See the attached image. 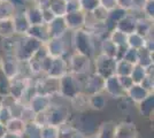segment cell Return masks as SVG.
Here are the masks:
<instances>
[{"label": "cell", "mask_w": 154, "mask_h": 138, "mask_svg": "<svg viewBox=\"0 0 154 138\" xmlns=\"http://www.w3.org/2000/svg\"><path fill=\"white\" fill-rule=\"evenodd\" d=\"M125 94H128L132 101L139 104L140 101H143V100L146 98L148 94H151V93L148 91H146L140 84H134V85L129 89L128 91L125 92Z\"/></svg>", "instance_id": "cb8c5ba5"}, {"label": "cell", "mask_w": 154, "mask_h": 138, "mask_svg": "<svg viewBox=\"0 0 154 138\" xmlns=\"http://www.w3.org/2000/svg\"><path fill=\"white\" fill-rule=\"evenodd\" d=\"M89 14H90V16L92 17V20L94 21V22H101V23H103L105 21L107 20V17H108V11H106L101 6H98L96 9H93Z\"/></svg>", "instance_id": "f35d334b"}, {"label": "cell", "mask_w": 154, "mask_h": 138, "mask_svg": "<svg viewBox=\"0 0 154 138\" xmlns=\"http://www.w3.org/2000/svg\"><path fill=\"white\" fill-rule=\"evenodd\" d=\"M1 106L2 105H1V100H0V108H1Z\"/></svg>", "instance_id": "94428289"}, {"label": "cell", "mask_w": 154, "mask_h": 138, "mask_svg": "<svg viewBox=\"0 0 154 138\" xmlns=\"http://www.w3.org/2000/svg\"><path fill=\"white\" fill-rule=\"evenodd\" d=\"M143 14H144V17H146L148 20L153 21L154 17V0H147L145 7L143 9Z\"/></svg>", "instance_id": "ee69618b"}, {"label": "cell", "mask_w": 154, "mask_h": 138, "mask_svg": "<svg viewBox=\"0 0 154 138\" xmlns=\"http://www.w3.org/2000/svg\"><path fill=\"white\" fill-rule=\"evenodd\" d=\"M77 11H82L81 8V4L78 0H70V1H67V5H66V14L68 13H74Z\"/></svg>", "instance_id": "7dc6e473"}, {"label": "cell", "mask_w": 154, "mask_h": 138, "mask_svg": "<svg viewBox=\"0 0 154 138\" xmlns=\"http://www.w3.org/2000/svg\"><path fill=\"white\" fill-rule=\"evenodd\" d=\"M46 26H47V31H48L50 39H52V38H62L69 31L63 17H55L51 23H48Z\"/></svg>", "instance_id": "7c38bea8"}, {"label": "cell", "mask_w": 154, "mask_h": 138, "mask_svg": "<svg viewBox=\"0 0 154 138\" xmlns=\"http://www.w3.org/2000/svg\"><path fill=\"white\" fill-rule=\"evenodd\" d=\"M66 24L68 26V30L76 31L84 29L85 21H86V13L83 11H77L74 13H68L63 16Z\"/></svg>", "instance_id": "8fae6325"}, {"label": "cell", "mask_w": 154, "mask_h": 138, "mask_svg": "<svg viewBox=\"0 0 154 138\" xmlns=\"http://www.w3.org/2000/svg\"><path fill=\"white\" fill-rule=\"evenodd\" d=\"M122 59L128 61L131 65H137V50L131 48V47H127Z\"/></svg>", "instance_id": "7bdbcfd3"}, {"label": "cell", "mask_w": 154, "mask_h": 138, "mask_svg": "<svg viewBox=\"0 0 154 138\" xmlns=\"http://www.w3.org/2000/svg\"><path fill=\"white\" fill-rule=\"evenodd\" d=\"M103 91L106 92L108 96L113 97V98H122L125 94V91L122 89V86L120 84L119 78H117L116 75H113V76L105 79Z\"/></svg>", "instance_id": "5bb4252c"}, {"label": "cell", "mask_w": 154, "mask_h": 138, "mask_svg": "<svg viewBox=\"0 0 154 138\" xmlns=\"http://www.w3.org/2000/svg\"><path fill=\"white\" fill-rule=\"evenodd\" d=\"M108 38L112 40L117 47L127 46V38H128V36H127L125 33L121 32V31L117 30V29H114V30H112V31L109 32Z\"/></svg>", "instance_id": "d590c367"}, {"label": "cell", "mask_w": 154, "mask_h": 138, "mask_svg": "<svg viewBox=\"0 0 154 138\" xmlns=\"http://www.w3.org/2000/svg\"><path fill=\"white\" fill-rule=\"evenodd\" d=\"M107 105V99L103 92L88 97V106L94 111H103Z\"/></svg>", "instance_id": "d4e9b609"}, {"label": "cell", "mask_w": 154, "mask_h": 138, "mask_svg": "<svg viewBox=\"0 0 154 138\" xmlns=\"http://www.w3.org/2000/svg\"><path fill=\"white\" fill-rule=\"evenodd\" d=\"M0 124H1V123H0Z\"/></svg>", "instance_id": "be15d7a7"}, {"label": "cell", "mask_w": 154, "mask_h": 138, "mask_svg": "<svg viewBox=\"0 0 154 138\" xmlns=\"http://www.w3.org/2000/svg\"><path fill=\"white\" fill-rule=\"evenodd\" d=\"M103 83H105V78L99 76L94 72H90L85 76L83 83H82V93L89 97L92 94L103 92Z\"/></svg>", "instance_id": "52a82bcc"}, {"label": "cell", "mask_w": 154, "mask_h": 138, "mask_svg": "<svg viewBox=\"0 0 154 138\" xmlns=\"http://www.w3.org/2000/svg\"><path fill=\"white\" fill-rule=\"evenodd\" d=\"M40 138H59V128L51 124H45L40 128Z\"/></svg>", "instance_id": "74e56055"}, {"label": "cell", "mask_w": 154, "mask_h": 138, "mask_svg": "<svg viewBox=\"0 0 154 138\" xmlns=\"http://www.w3.org/2000/svg\"><path fill=\"white\" fill-rule=\"evenodd\" d=\"M6 132H7L6 127H5V125H4V124H0V138H2V137H4Z\"/></svg>", "instance_id": "6f0895ef"}, {"label": "cell", "mask_w": 154, "mask_h": 138, "mask_svg": "<svg viewBox=\"0 0 154 138\" xmlns=\"http://www.w3.org/2000/svg\"><path fill=\"white\" fill-rule=\"evenodd\" d=\"M2 138H22V136L16 135V133H12V132H6L5 136H4Z\"/></svg>", "instance_id": "11a10c76"}, {"label": "cell", "mask_w": 154, "mask_h": 138, "mask_svg": "<svg viewBox=\"0 0 154 138\" xmlns=\"http://www.w3.org/2000/svg\"><path fill=\"white\" fill-rule=\"evenodd\" d=\"M146 39L144 37L139 36L138 33H130L128 35V38H127V46L131 47V48H135V50H139L141 47L145 46Z\"/></svg>", "instance_id": "836d02e7"}, {"label": "cell", "mask_w": 154, "mask_h": 138, "mask_svg": "<svg viewBox=\"0 0 154 138\" xmlns=\"http://www.w3.org/2000/svg\"><path fill=\"white\" fill-rule=\"evenodd\" d=\"M8 92H9V81L2 76L0 77V96L6 97L8 96Z\"/></svg>", "instance_id": "f907efd6"}, {"label": "cell", "mask_w": 154, "mask_h": 138, "mask_svg": "<svg viewBox=\"0 0 154 138\" xmlns=\"http://www.w3.org/2000/svg\"><path fill=\"white\" fill-rule=\"evenodd\" d=\"M69 72V67H68V60H66L63 57L60 58H52L51 66L48 68L45 76L52 77V78H61L63 75Z\"/></svg>", "instance_id": "30bf717a"}, {"label": "cell", "mask_w": 154, "mask_h": 138, "mask_svg": "<svg viewBox=\"0 0 154 138\" xmlns=\"http://www.w3.org/2000/svg\"><path fill=\"white\" fill-rule=\"evenodd\" d=\"M91 62L92 60L90 58L85 57L83 54L74 52L68 61L69 72L77 75V76H86L88 74H90Z\"/></svg>", "instance_id": "5b68a950"}, {"label": "cell", "mask_w": 154, "mask_h": 138, "mask_svg": "<svg viewBox=\"0 0 154 138\" xmlns=\"http://www.w3.org/2000/svg\"><path fill=\"white\" fill-rule=\"evenodd\" d=\"M81 4V8L85 13H91L93 9L99 6V0H78Z\"/></svg>", "instance_id": "60d3db41"}, {"label": "cell", "mask_w": 154, "mask_h": 138, "mask_svg": "<svg viewBox=\"0 0 154 138\" xmlns=\"http://www.w3.org/2000/svg\"><path fill=\"white\" fill-rule=\"evenodd\" d=\"M35 90L37 94L46 96L50 98L59 96V79L44 76L35 83Z\"/></svg>", "instance_id": "ba28073f"}, {"label": "cell", "mask_w": 154, "mask_h": 138, "mask_svg": "<svg viewBox=\"0 0 154 138\" xmlns=\"http://www.w3.org/2000/svg\"><path fill=\"white\" fill-rule=\"evenodd\" d=\"M26 17L30 26H38V24H43V15H42V9L38 6L33 5L31 7H28L26 11Z\"/></svg>", "instance_id": "44dd1931"}, {"label": "cell", "mask_w": 154, "mask_h": 138, "mask_svg": "<svg viewBox=\"0 0 154 138\" xmlns=\"http://www.w3.org/2000/svg\"><path fill=\"white\" fill-rule=\"evenodd\" d=\"M47 124L54 125V127H61L67 123L69 118V109L64 105H54L52 104L50 108L45 112Z\"/></svg>", "instance_id": "8992f818"}, {"label": "cell", "mask_w": 154, "mask_h": 138, "mask_svg": "<svg viewBox=\"0 0 154 138\" xmlns=\"http://www.w3.org/2000/svg\"><path fill=\"white\" fill-rule=\"evenodd\" d=\"M42 45L43 43L28 35L21 36L17 40V50L15 57L20 62H28L42 47Z\"/></svg>", "instance_id": "3957f363"}, {"label": "cell", "mask_w": 154, "mask_h": 138, "mask_svg": "<svg viewBox=\"0 0 154 138\" xmlns=\"http://www.w3.org/2000/svg\"><path fill=\"white\" fill-rule=\"evenodd\" d=\"M64 1H66V2H67V1H70V0H64Z\"/></svg>", "instance_id": "6125c7cd"}, {"label": "cell", "mask_w": 154, "mask_h": 138, "mask_svg": "<svg viewBox=\"0 0 154 138\" xmlns=\"http://www.w3.org/2000/svg\"><path fill=\"white\" fill-rule=\"evenodd\" d=\"M117 51H119V47H117L112 40L109 39L108 37L101 39V41H100V53H101V54L116 60Z\"/></svg>", "instance_id": "484cf974"}, {"label": "cell", "mask_w": 154, "mask_h": 138, "mask_svg": "<svg viewBox=\"0 0 154 138\" xmlns=\"http://www.w3.org/2000/svg\"><path fill=\"white\" fill-rule=\"evenodd\" d=\"M135 65H131L129 63L128 61L125 60H116V65H115V75L116 76H130V74L134 69Z\"/></svg>", "instance_id": "f546056e"}, {"label": "cell", "mask_w": 154, "mask_h": 138, "mask_svg": "<svg viewBox=\"0 0 154 138\" xmlns=\"http://www.w3.org/2000/svg\"><path fill=\"white\" fill-rule=\"evenodd\" d=\"M153 104H154L153 93L148 94L143 101H140L138 104V109H139V112H140V114L143 116L147 118V116H151L153 114Z\"/></svg>", "instance_id": "83f0119b"}, {"label": "cell", "mask_w": 154, "mask_h": 138, "mask_svg": "<svg viewBox=\"0 0 154 138\" xmlns=\"http://www.w3.org/2000/svg\"><path fill=\"white\" fill-rule=\"evenodd\" d=\"M99 6H101L109 12L116 8V0H99Z\"/></svg>", "instance_id": "f5cc1de1"}, {"label": "cell", "mask_w": 154, "mask_h": 138, "mask_svg": "<svg viewBox=\"0 0 154 138\" xmlns=\"http://www.w3.org/2000/svg\"><path fill=\"white\" fill-rule=\"evenodd\" d=\"M5 127H6L7 132H12V133H16V135L22 136L23 130H24V127H26V123L21 118H13Z\"/></svg>", "instance_id": "4dcf8cb0"}, {"label": "cell", "mask_w": 154, "mask_h": 138, "mask_svg": "<svg viewBox=\"0 0 154 138\" xmlns=\"http://www.w3.org/2000/svg\"><path fill=\"white\" fill-rule=\"evenodd\" d=\"M26 1H32V2H35L36 0H26Z\"/></svg>", "instance_id": "91938a15"}, {"label": "cell", "mask_w": 154, "mask_h": 138, "mask_svg": "<svg viewBox=\"0 0 154 138\" xmlns=\"http://www.w3.org/2000/svg\"><path fill=\"white\" fill-rule=\"evenodd\" d=\"M71 138H88V136H85L83 132H79L78 130H77V131L72 135V137Z\"/></svg>", "instance_id": "9f6ffc18"}, {"label": "cell", "mask_w": 154, "mask_h": 138, "mask_svg": "<svg viewBox=\"0 0 154 138\" xmlns=\"http://www.w3.org/2000/svg\"><path fill=\"white\" fill-rule=\"evenodd\" d=\"M66 5L64 0H47V8L55 17H63L66 15Z\"/></svg>", "instance_id": "4316f807"}, {"label": "cell", "mask_w": 154, "mask_h": 138, "mask_svg": "<svg viewBox=\"0 0 154 138\" xmlns=\"http://www.w3.org/2000/svg\"><path fill=\"white\" fill-rule=\"evenodd\" d=\"M131 1L132 0H116V7L129 12L131 9Z\"/></svg>", "instance_id": "db71d44e"}, {"label": "cell", "mask_w": 154, "mask_h": 138, "mask_svg": "<svg viewBox=\"0 0 154 138\" xmlns=\"http://www.w3.org/2000/svg\"><path fill=\"white\" fill-rule=\"evenodd\" d=\"M35 116H36V114L32 112V109L29 106L26 105L23 107V109H22V113H21L20 118H21L24 123H30V122H33Z\"/></svg>", "instance_id": "b9f144b4"}, {"label": "cell", "mask_w": 154, "mask_h": 138, "mask_svg": "<svg viewBox=\"0 0 154 138\" xmlns=\"http://www.w3.org/2000/svg\"><path fill=\"white\" fill-rule=\"evenodd\" d=\"M0 66H1V72L4 74V77L8 81H12L20 75L21 62L16 59V57L5 55L0 62Z\"/></svg>", "instance_id": "9c48e42d"}, {"label": "cell", "mask_w": 154, "mask_h": 138, "mask_svg": "<svg viewBox=\"0 0 154 138\" xmlns=\"http://www.w3.org/2000/svg\"><path fill=\"white\" fill-rule=\"evenodd\" d=\"M146 68L139 66V65H135L134 69L130 74V77L132 79L134 84H140L143 82V79L146 77Z\"/></svg>", "instance_id": "8d00e7d4"}, {"label": "cell", "mask_w": 154, "mask_h": 138, "mask_svg": "<svg viewBox=\"0 0 154 138\" xmlns=\"http://www.w3.org/2000/svg\"><path fill=\"white\" fill-rule=\"evenodd\" d=\"M42 15H43V23L44 24H48L55 19L54 14L52 13L48 8H43L42 9Z\"/></svg>", "instance_id": "816d5d0a"}, {"label": "cell", "mask_w": 154, "mask_h": 138, "mask_svg": "<svg viewBox=\"0 0 154 138\" xmlns=\"http://www.w3.org/2000/svg\"><path fill=\"white\" fill-rule=\"evenodd\" d=\"M82 83L83 82L77 75L67 72L59 78V96L72 100L82 93Z\"/></svg>", "instance_id": "7a4b0ae2"}, {"label": "cell", "mask_w": 154, "mask_h": 138, "mask_svg": "<svg viewBox=\"0 0 154 138\" xmlns=\"http://www.w3.org/2000/svg\"><path fill=\"white\" fill-rule=\"evenodd\" d=\"M17 11L16 5L12 0H0V20L13 19Z\"/></svg>", "instance_id": "603a6c76"}, {"label": "cell", "mask_w": 154, "mask_h": 138, "mask_svg": "<svg viewBox=\"0 0 154 138\" xmlns=\"http://www.w3.org/2000/svg\"><path fill=\"white\" fill-rule=\"evenodd\" d=\"M137 65L144 68L153 66V52L149 51L145 46L137 50Z\"/></svg>", "instance_id": "7402d4cb"}, {"label": "cell", "mask_w": 154, "mask_h": 138, "mask_svg": "<svg viewBox=\"0 0 154 138\" xmlns=\"http://www.w3.org/2000/svg\"><path fill=\"white\" fill-rule=\"evenodd\" d=\"M138 131L134 123L131 122H121L115 125L114 138H137Z\"/></svg>", "instance_id": "2e32d148"}, {"label": "cell", "mask_w": 154, "mask_h": 138, "mask_svg": "<svg viewBox=\"0 0 154 138\" xmlns=\"http://www.w3.org/2000/svg\"><path fill=\"white\" fill-rule=\"evenodd\" d=\"M17 40H19V38H15V36L4 39V41H2V50L5 52V55L15 57L16 50H17Z\"/></svg>", "instance_id": "d6a6232c"}, {"label": "cell", "mask_w": 154, "mask_h": 138, "mask_svg": "<svg viewBox=\"0 0 154 138\" xmlns=\"http://www.w3.org/2000/svg\"><path fill=\"white\" fill-rule=\"evenodd\" d=\"M92 60H93V66H94V72L98 74L99 76H101L103 78L106 79L115 75V59H112L109 57H106L101 53H99Z\"/></svg>", "instance_id": "277c9868"}, {"label": "cell", "mask_w": 154, "mask_h": 138, "mask_svg": "<svg viewBox=\"0 0 154 138\" xmlns=\"http://www.w3.org/2000/svg\"><path fill=\"white\" fill-rule=\"evenodd\" d=\"M40 128L35 122L26 123L24 130L22 133V138H40Z\"/></svg>", "instance_id": "e575fe53"}, {"label": "cell", "mask_w": 154, "mask_h": 138, "mask_svg": "<svg viewBox=\"0 0 154 138\" xmlns=\"http://www.w3.org/2000/svg\"><path fill=\"white\" fill-rule=\"evenodd\" d=\"M140 85L148 91L149 93H153L154 89V81H153V75H146V77L143 79V82L140 83Z\"/></svg>", "instance_id": "bcb514c9"}, {"label": "cell", "mask_w": 154, "mask_h": 138, "mask_svg": "<svg viewBox=\"0 0 154 138\" xmlns=\"http://www.w3.org/2000/svg\"><path fill=\"white\" fill-rule=\"evenodd\" d=\"M28 36H30L35 39L39 40L40 43L46 44L48 40H50V36H48V31H47V26L46 24H38V26H32L29 28Z\"/></svg>", "instance_id": "d6986e66"}, {"label": "cell", "mask_w": 154, "mask_h": 138, "mask_svg": "<svg viewBox=\"0 0 154 138\" xmlns=\"http://www.w3.org/2000/svg\"><path fill=\"white\" fill-rule=\"evenodd\" d=\"M98 37L93 36L86 29L72 31L71 40H72V46L75 52L83 54L92 60L97 55V46L94 41Z\"/></svg>", "instance_id": "6da1fadb"}, {"label": "cell", "mask_w": 154, "mask_h": 138, "mask_svg": "<svg viewBox=\"0 0 154 138\" xmlns=\"http://www.w3.org/2000/svg\"><path fill=\"white\" fill-rule=\"evenodd\" d=\"M46 51L48 57L51 58H60L63 57L67 51V45L64 41V37L62 38H52L45 44Z\"/></svg>", "instance_id": "4fadbf2b"}, {"label": "cell", "mask_w": 154, "mask_h": 138, "mask_svg": "<svg viewBox=\"0 0 154 138\" xmlns=\"http://www.w3.org/2000/svg\"><path fill=\"white\" fill-rule=\"evenodd\" d=\"M77 130L68 123L59 127V138H71Z\"/></svg>", "instance_id": "ab89813d"}, {"label": "cell", "mask_w": 154, "mask_h": 138, "mask_svg": "<svg viewBox=\"0 0 154 138\" xmlns=\"http://www.w3.org/2000/svg\"><path fill=\"white\" fill-rule=\"evenodd\" d=\"M88 138H98V137H97V135H92V136H89Z\"/></svg>", "instance_id": "680465c9"}, {"label": "cell", "mask_w": 154, "mask_h": 138, "mask_svg": "<svg viewBox=\"0 0 154 138\" xmlns=\"http://www.w3.org/2000/svg\"><path fill=\"white\" fill-rule=\"evenodd\" d=\"M51 105L52 98L46 97V96H42V94H37V93L30 99V101L28 104V106L31 108L32 112L35 113V114L46 112Z\"/></svg>", "instance_id": "9a60e30c"}, {"label": "cell", "mask_w": 154, "mask_h": 138, "mask_svg": "<svg viewBox=\"0 0 154 138\" xmlns=\"http://www.w3.org/2000/svg\"><path fill=\"white\" fill-rule=\"evenodd\" d=\"M136 24H137V19L132 14H130L128 12V14L123 17L122 20L117 22L115 29L120 30L121 32L125 33L128 36V35L134 33L136 31Z\"/></svg>", "instance_id": "ac0fdd59"}, {"label": "cell", "mask_w": 154, "mask_h": 138, "mask_svg": "<svg viewBox=\"0 0 154 138\" xmlns=\"http://www.w3.org/2000/svg\"><path fill=\"white\" fill-rule=\"evenodd\" d=\"M147 0H132L131 1V9L129 12H140L143 13V9L145 7V4H146Z\"/></svg>", "instance_id": "681fc988"}, {"label": "cell", "mask_w": 154, "mask_h": 138, "mask_svg": "<svg viewBox=\"0 0 154 138\" xmlns=\"http://www.w3.org/2000/svg\"><path fill=\"white\" fill-rule=\"evenodd\" d=\"M117 78H119V82H120V84L122 86V89L125 92L134 85V82H132V79H131L130 76H120V77L117 76Z\"/></svg>", "instance_id": "c3c4849f"}, {"label": "cell", "mask_w": 154, "mask_h": 138, "mask_svg": "<svg viewBox=\"0 0 154 138\" xmlns=\"http://www.w3.org/2000/svg\"><path fill=\"white\" fill-rule=\"evenodd\" d=\"M12 118H13V116H12V114H11L9 108H8V107H5V106H1V108H0V123L6 125Z\"/></svg>", "instance_id": "f6af8a7d"}, {"label": "cell", "mask_w": 154, "mask_h": 138, "mask_svg": "<svg viewBox=\"0 0 154 138\" xmlns=\"http://www.w3.org/2000/svg\"><path fill=\"white\" fill-rule=\"evenodd\" d=\"M13 23L14 29H15V35H19L20 37L26 35L29 28H30V24H29V22L26 17L24 11L15 13V15L13 16Z\"/></svg>", "instance_id": "e0dca14e"}, {"label": "cell", "mask_w": 154, "mask_h": 138, "mask_svg": "<svg viewBox=\"0 0 154 138\" xmlns=\"http://www.w3.org/2000/svg\"><path fill=\"white\" fill-rule=\"evenodd\" d=\"M14 36H15V29H14L13 19L0 20V37L5 39Z\"/></svg>", "instance_id": "f1b7e54d"}, {"label": "cell", "mask_w": 154, "mask_h": 138, "mask_svg": "<svg viewBox=\"0 0 154 138\" xmlns=\"http://www.w3.org/2000/svg\"><path fill=\"white\" fill-rule=\"evenodd\" d=\"M136 33L144 37L145 39L153 35V21L148 20L146 17L141 16L137 19V24H136Z\"/></svg>", "instance_id": "ffe728a7"}, {"label": "cell", "mask_w": 154, "mask_h": 138, "mask_svg": "<svg viewBox=\"0 0 154 138\" xmlns=\"http://www.w3.org/2000/svg\"><path fill=\"white\" fill-rule=\"evenodd\" d=\"M115 125L113 122H105L99 128V130L97 132V137L98 138H114L115 133Z\"/></svg>", "instance_id": "1f68e13d"}]
</instances>
